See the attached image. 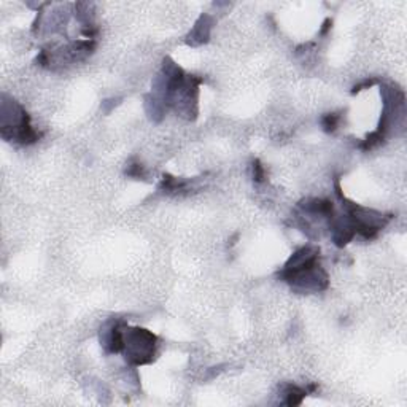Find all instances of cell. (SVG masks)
<instances>
[{"label": "cell", "mask_w": 407, "mask_h": 407, "mask_svg": "<svg viewBox=\"0 0 407 407\" xmlns=\"http://www.w3.org/2000/svg\"><path fill=\"white\" fill-rule=\"evenodd\" d=\"M307 388H301L297 385H288L285 390V401L286 406H297L302 403V399L307 396Z\"/></svg>", "instance_id": "obj_3"}, {"label": "cell", "mask_w": 407, "mask_h": 407, "mask_svg": "<svg viewBox=\"0 0 407 407\" xmlns=\"http://www.w3.org/2000/svg\"><path fill=\"white\" fill-rule=\"evenodd\" d=\"M253 180L258 183L264 180V167L261 166L259 161H255L253 163Z\"/></svg>", "instance_id": "obj_6"}, {"label": "cell", "mask_w": 407, "mask_h": 407, "mask_svg": "<svg viewBox=\"0 0 407 407\" xmlns=\"http://www.w3.org/2000/svg\"><path fill=\"white\" fill-rule=\"evenodd\" d=\"M375 83H377V80H366L364 83H361V85H358V86L353 88V91H352V92H353V94H356V92L363 91L364 88H370L372 85H375Z\"/></svg>", "instance_id": "obj_8"}, {"label": "cell", "mask_w": 407, "mask_h": 407, "mask_svg": "<svg viewBox=\"0 0 407 407\" xmlns=\"http://www.w3.org/2000/svg\"><path fill=\"white\" fill-rule=\"evenodd\" d=\"M128 175H130V177H137V178H140V177H143V169H142V166L140 164H135V166H129L128 167Z\"/></svg>", "instance_id": "obj_7"}, {"label": "cell", "mask_w": 407, "mask_h": 407, "mask_svg": "<svg viewBox=\"0 0 407 407\" xmlns=\"http://www.w3.org/2000/svg\"><path fill=\"white\" fill-rule=\"evenodd\" d=\"M339 115L336 113H329L325 118H323V129L326 130V132H334V130L337 129V124H339Z\"/></svg>", "instance_id": "obj_5"}, {"label": "cell", "mask_w": 407, "mask_h": 407, "mask_svg": "<svg viewBox=\"0 0 407 407\" xmlns=\"http://www.w3.org/2000/svg\"><path fill=\"white\" fill-rule=\"evenodd\" d=\"M154 347H156V336L147 329L134 328L124 329V349L126 360L135 364H147L153 360Z\"/></svg>", "instance_id": "obj_2"}, {"label": "cell", "mask_w": 407, "mask_h": 407, "mask_svg": "<svg viewBox=\"0 0 407 407\" xmlns=\"http://www.w3.org/2000/svg\"><path fill=\"white\" fill-rule=\"evenodd\" d=\"M320 250L315 247H302L286 261L280 278L293 286L310 291H321L328 288V275L318 264Z\"/></svg>", "instance_id": "obj_1"}, {"label": "cell", "mask_w": 407, "mask_h": 407, "mask_svg": "<svg viewBox=\"0 0 407 407\" xmlns=\"http://www.w3.org/2000/svg\"><path fill=\"white\" fill-rule=\"evenodd\" d=\"M186 185L188 183L185 180H180V178H175L172 175H164L159 188L163 191H167V193H172V191H183L186 188Z\"/></svg>", "instance_id": "obj_4"}]
</instances>
